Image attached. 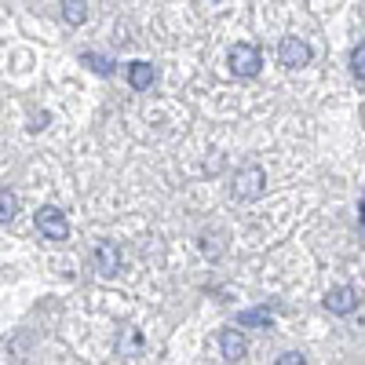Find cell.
<instances>
[{"mask_svg": "<svg viewBox=\"0 0 365 365\" xmlns=\"http://www.w3.org/2000/svg\"><path fill=\"white\" fill-rule=\"evenodd\" d=\"M227 66L234 77H256L263 70V51L256 44H234L227 51Z\"/></svg>", "mask_w": 365, "mask_h": 365, "instance_id": "obj_1", "label": "cell"}, {"mask_svg": "<svg viewBox=\"0 0 365 365\" xmlns=\"http://www.w3.org/2000/svg\"><path fill=\"white\" fill-rule=\"evenodd\" d=\"M263 190H267V172L259 165H249L237 172L230 194H234V201H256V197H263Z\"/></svg>", "mask_w": 365, "mask_h": 365, "instance_id": "obj_2", "label": "cell"}, {"mask_svg": "<svg viewBox=\"0 0 365 365\" xmlns=\"http://www.w3.org/2000/svg\"><path fill=\"white\" fill-rule=\"evenodd\" d=\"M37 230H41L48 241H70V223H66V212H63V208H55V205L37 208Z\"/></svg>", "mask_w": 365, "mask_h": 365, "instance_id": "obj_3", "label": "cell"}, {"mask_svg": "<svg viewBox=\"0 0 365 365\" xmlns=\"http://www.w3.org/2000/svg\"><path fill=\"white\" fill-rule=\"evenodd\" d=\"M91 267H96L99 278H117V274H120V245H117V241H96Z\"/></svg>", "mask_w": 365, "mask_h": 365, "instance_id": "obj_4", "label": "cell"}, {"mask_svg": "<svg viewBox=\"0 0 365 365\" xmlns=\"http://www.w3.org/2000/svg\"><path fill=\"white\" fill-rule=\"evenodd\" d=\"M278 63H282L285 70L307 66V63H311V44L303 41V37H282V44H278Z\"/></svg>", "mask_w": 365, "mask_h": 365, "instance_id": "obj_5", "label": "cell"}, {"mask_svg": "<svg viewBox=\"0 0 365 365\" xmlns=\"http://www.w3.org/2000/svg\"><path fill=\"white\" fill-rule=\"evenodd\" d=\"M322 303H325V311H329V314L347 318V314L358 311V289H351V285H336V289H329V292H325Z\"/></svg>", "mask_w": 365, "mask_h": 365, "instance_id": "obj_6", "label": "cell"}, {"mask_svg": "<svg viewBox=\"0 0 365 365\" xmlns=\"http://www.w3.org/2000/svg\"><path fill=\"white\" fill-rule=\"evenodd\" d=\"M220 351H223V361H241L249 354V344L237 329H223L220 332Z\"/></svg>", "mask_w": 365, "mask_h": 365, "instance_id": "obj_7", "label": "cell"}, {"mask_svg": "<svg viewBox=\"0 0 365 365\" xmlns=\"http://www.w3.org/2000/svg\"><path fill=\"white\" fill-rule=\"evenodd\" d=\"M125 73H128V84H132L135 91H146L150 84L158 81V70L150 66V63H143V58H135V63H128V66H125Z\"/></svg>", "mask_w": 365, "mask_h": 365, "instance_id": "obj_8", "label": "cell"}, {"mask_svg": "<svg viewBox=\"0 0 365 365\" xmlns=\"http://www.w3.org/2000/svg\"><path fill=\"white\" fill-rule=\"evenodd\" d=\"M15 216H19V194L8 190V187H0V227H8Z\"/></svg>", "mask_w": 365, "mask_h": 365, "instance_id": "obj_9", "label": "cell"}, {"mask_svg": "<svg viewBox=\"0 0 365 365\" xmlns=\"http://www.w3.org/2000/svg\"><path fill=\"white\" fill-rule=\"evenodd\" d=\"M81 63L91 70V73H99V77H113V58H106V55H96V51H84L81 55Z\"/></svg>", "mask_w": 365, "mask_h": 365, "instance_id": "obj_10", "label": "cell"}, {"mask_svg": "<svg viewBox=\"0 0 365 365\" xmlns=\"http://www.w3.org/2000/svg\"><path fill=\"white\" fill-rule=\"evenodd\" d=\"M241 329H270V307H256V311H241L237 314Z\"/></svg>", "mask_w": 365, "mask_h": 365, "instance_id": "obj_11", "label": "cell"}, {"mask_svg": "<svg viewBox=\"0 0 365 365\" xmlns=\"http://www.w3.org/2000/svg\"><path fill=\"white\" fill-rule=\"evenodd\" d=\"M63 19L70 26H84L88 22V0H63Z\"/></svg>", "mask_w": 365, "mask_h": 365, "instance_id": "obj_12", "label": "cell"}, {"mask_svg": "<svg viewBox=\"0 0 365 365\" xmlns=\"http://www.w3.org/2000/svg\"><path fill=\"white\" fill-rule=\"evenodd\" d=\"M351 73L358 77V84L365 81V44H361V41H358V48L351 51Z\"/></svg>", "mask_w": 365, "mask_h": 365, "instance_id": "obj_13", "label": "cell"}, {"mask_svg": "<svg viewBox=\"0 0 365 365\" xmlns=\"http://www.w3.org/2000/svg\"><path fill=\"white\" fill-rule=\"evenodd\" d=\"M303 361H307V358H303L299 351H289V354H282V358H278V365H303Z\"/></svg>", "mask_w": 365, "mask_h": 365, "instance_id": "obj_14", "label": "cell"}, {"mask_svg": "<svg viewBox=\"0 0 365 365\" xmlns=\"http://www.w3.org/2000/svg\"><path fill=\"white\" fill-rule=\"evenodd\" d=\"M48 125V113H41V117H34V125H29V132H41Z\"/></svg>", "mask_w": 365, "mask_h": 365, "instance_id": "obj_15", "label": "cell"}]
</instances>
